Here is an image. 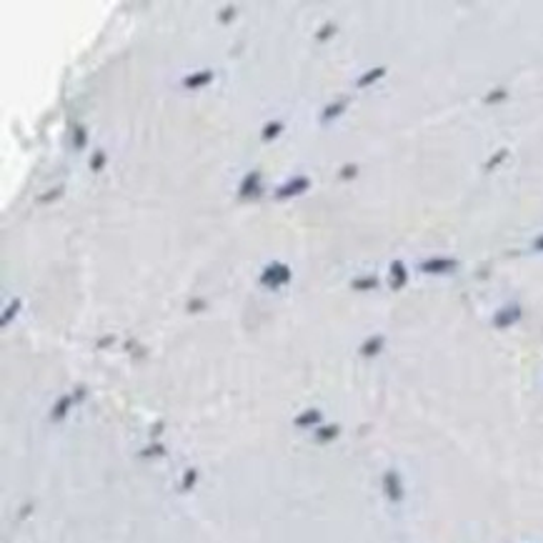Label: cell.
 <instances>
[{
	"label": "cell",
	"instance_id": "cell-1",
	"mask_svg": "<svg viewBox=\"0 0 543 543\" xmlns=\"http://www.w3.org/2000/svg\"><path fill=\"white\" fill-rule=\"evenodd\" d=\"M291 268L286 266V263H271L266 271H263V275H260V283L266 286V288H280V286H286L288 280H291Z\"/></svg>",
	"mask_w": 543,
	"mask_h": 543
},
{
	"label": "cell",
	"instance_id": "cell-2",
	"mask_svg": "<svg viewBox=\"0 0 543 543\" xmlns=\"http://www.w3.org/2000/svg\"><path fill=\"white\" fill-rule=\"evenodd\" d=\"M308 188H310V180L308 178H303V175H298V178H293V180H288L286 185L278 188V198H293V195L306 193Z\"/></svg>",
	"mask_w": 543,
	"mask_h": 543
},
{
	"label": "cell",
	"instance_id": "cell-3",
	"mask_svg": "<svg viewBox=\"0 0 543 543\" xmlns=\"http://www.w3.org/2000/svg\"><path fill=\"white\" fill-rule=\"evenodd\" d=\"M456 260L453 258H430V260H423L421 263V271L423 273H451L456 271Z\"/></svg>",
	"mask_w": 543,
	"mask_h": 543
},
{
	"label": "cell",
	"instance_id": "cell-4",
	"mask_svg": "<svg viewBox=\"0 0 543 543\" xmlns=\"http://www.w3.org/2000/svg\"><path fill=\"white\" fill-rule=\"evenodd\" d=\"M521 318V308L518 306H508V308H501L496 315H493V326L496 328H508L511 323H516Z\"/></svg>",
	"mask_w": 543,
	"mask_h": 543
},
{
	"label": "cell",
	"instance_id": "cell-5",
	"mask_svg": "<svg viewBox=\"0 0 543 543\" xmlns=\"http://www.w3.org/2000/svg\"><path fill=\"white\" fill-rule=\"evenodd\" d=\"M260 191V173L258 171H251V173H246V178H243V183H240V188H238V193L240 195H255Z\"/></svg>",
	"mask_w": 543,
	"mask_h": 543
},
{
	"label": "cell",
	"instance_id": "cell-6",
	"mask_svg": "<svg viewBox=\"0 0 543 543\" xmlns=\"http://www.w3.org/2000/svg\"><path fill=\"white\" fill-rule=\"evenodd\" d=\"M406 280H408L406 266H403L401 260H393V263H390V288L398 291V288L406 286Z\"/></svg>",
	"mask_w": 543,
	"mask_h": 543
},
{
	"label": "cell",
	"instance_id": "cell-7",
	"mask_svg": "<svg viewBox=\"0 0 543 543\" xmlns=\"http://www.w3.org/2000/svg\"><path fill=\"white\" fill-rule=\"evenodd\" d=\"M211 80H213V70H200V73H193V76L185 78L183 85H185V88H203V85H208Z\"/></svg>",
	"mask_w": 543,
	"mask_h": 543
},
{
	"label": "cell",
	"instance_id": "cell-8",
	"mask_svg": "<svg viewBox=\"0 0 543 543\" xmlns=\"http://www.w3.org/2000/svg\"><path fill=\"white\" fill-rule=\"evenodd\" d=\"M386 493H388V498L390 501H398L401 498V483H398V476L393 473V471H388L386 473Z\"/></svg>",
	"mask_w": 543,
	"mask_h": 543
},
{
	"label": "cell",
	"instance_id": "cell-9",
	"mask_svg": "<svg viewBox=\"0 0 543 543\" xmlns=\"http://www.w3.org/2000/svg\"><path fill=\"white\" fill-rule=\"evenodd\" d=\"M381 346H383V335H373V338H368V341L361 346V353H363V355H376V353L381 350Z\"/></svg>",
	"mask_w": 543,
	"mask_h": 543
},
{
	"label": "cell",
	"instance_id": "cell-10",
	"mask_svg": "<svg viewBox=\"0 0 543 543\" xmlns=\"http://www.w3.org/2000/svg\"><path fill=\"white\" fill-rule=\"evenodd\" d=\"M73 403V396H63L58 401V406L53 408V413H50V418L53 421H63V416H65V410H68V406Z\"/></svg>",
	"mask_w": 543,
	"mask_h": 543
},
{
	"label": "cell",
	"instance_id": "cell-11",
	"mask_svg": "<svg viewBox=\"0 0 543 543\" xmlns=\"http://www.w3.org/2000/svg\"><path fill=\"white\" fill-rule=\"evenodd\" d=\"M386 76V68H373V70H368L363 78H358V88H366V85H370V83H376L378 78Z\"/></svg>",
	"mask_w": 543,
	"mask_h": 543
},
{
	"label": "cell",
	"instance_id": "cell-12",
	"mask_svg": "<svg viewBox=\"0 0 543 543\" xmlns=\"http://www.w3.org/2000/svg\"><path fill=\"white\" fill-rule=\"evenodd\" d=\"M318 421H321V413H318V410H306V413H303V416H298V418H295V426H310V423H318Z\"/></svg>",
	"mask_w": 543,
	"mask_h": 543
},
{
	"label": "cell",
	"instance_id": "cell-13",
	"mask_svg": "<svg viewBox=\"0 0 543 543\" xmlns=\"http://www.w3.org/2000/svg\"><path fill=\"white\" fill-rule=\"evenodd\" d=\"M283 130V123L280 120H275V123H268L266 128H263V140H273V138L278 136Z\"/></svg>",
	"mask_w": 543,
	"mask_h": 543
},
{
	"label": "cell",
	"instance_id": "cell-14",
	"mask_svg": "<svg viewBox=\"0 0 543 543\" xmlns=\"http://www.w3.org/2000/svg\"><path fill=\"white\" fill-rule=\"evenodd\" d=\"M378 286V280H376V275H368V278H361V280H353V288L355 291H368V288H376Z\"/></svg>",
	"mask_w": 543,
	"mask_h": 543
},
{
	"label": "cell",
	"instance_id": "cell-15",
	"mask_svg": "<svg viewBox=\"0 0 543 543\" xmlns=\"http://www.w3.org/2000/svg\"><path fill=\"white\" fill-rule=\"evenodd\" d=\"M346 108V100H338L335 105H328L326 110H323V120H330V118H335V116H341V110Z\"/></svg>",
	"mask_w": 543,
	"mask_h": 543
},
{
	"label": "cell",
	"instance_id": "cell-16",
	"mask_svg": "<svg viewBox=\"0 0 543 543\" xmlns=\"http://www.w3.org/2000/svg\"><path fill=\"white\" fill-rule=\"evenodd\" d=\"M18 308H20V298H15V301H13V303L5 308V315H3V326H5V323H8V321H10L15 313H18Z\"/></svg>",
	"mask_w": 543,
	"mask_h": 543
},
{
	"label": "cell",
	"instance_id": "cell-17",
	"mask_svg": "<svg viewBox=\"0 0 543 543\" xmlns=\"http://www.w3.org/2000/svg\"><path fill=\"white\" fill-rule=\"evenodd\" d=\"M335 433H338V428L335 426H326V428L318 430V438H321V441H330V438H335Z\"/></svg>",
	"mask_w": 543,
	"mask_h": 543
},
{
	"label": "cell",
	"instance_id": "cell-18",
	"mask_svg": "<svg viewBox=\"0 0 543 543\" xmlns=\"http://www.w3.org/2000/svg\"><path fill=\"white\" fill-rule=\"evenodd\" d=\"M505 155H508V151H498V153H496L493 158H491V160H488V163H485V171H493V168H496V165L503 160Z\"/></svg>",
	"mask_w": 543,
	"mask_h": 543
},
{
	"label": "cell",
	"instance_id": "cell-19",
	"mask_svg": "<svg viewBox=\"0 0 543 543\" xmlns=\"http://www.w3.org/2000/svg\"><path fill=\"white\" fill-rule=\"evenodd\" d=\"M103 163H105V153H103V151H98L96 158L90 160V168H93V173H98V171L103 168Z\"/></svg>",
	"mask_w": 543,
	"mask_h": 543
},
{
	"label": "cell",
	"instance_id": "cell-20",
	"mask_svg": "<svg viewBox=\"0 0 543 543\" xmlns=\"http://www.w3.org/2000/svg\"><path fill=\"white\" fill-rule=\"evenodd\" d=\"M333 33H335V28H333L330 23H326V25L321 28V33H318V40H328L330 35H333Z\"/></svg>",
	"mask_w": 543,
	"mask_h": 543
},
{
	"label": "cell",
	"instance_id": "cell-21",
	"mask_svg": "<svg viewBox=\"0 0 543 543\" xmlns=\"http://www.w3.org/2000/svg\"><path fill=\"white\" fill-rule=\"evenodd\" d=\"M76 148H85V128H76Z\"/></svg>",
	"mask_w": 543,
	"mask_h": 543
},
{
	"label": "cell",
	"instance_id": "cell-22",
	"mask_svg": "<svg viewBox=\"0 0 543 543\" xmlns=\"http://www.w3.org/2000/svg\"><path fill=\"white\" fill-rule=\"evenodd\" d=\"M503 98H505V90L498 88V90H491V96L485 98V103H496V100H503Z\"/></svg>",
	"mask_w": 543,
	"mask_h": 543
},
{
	"label": "cell",
	"instance_id": "cell-23",
	"mask_svg": "<svg viewBox=\"0 0 543 543\" xmlns=\"http://www.w3.org/2000/svg\"><path fill=\"white\" fill-rule=\"evenodd\" d=\"M60 193H63V188H55V191H50V193H48V195H43V198H40V203H48V200H55V198H58Z\"/></svg>",
	"mask_w": 543,
	"mask_h": 543
},
{
	"label": "cell",
	"instance_id": "cell-24",
	"mask_svg": "<svg viewBox=\"0 0 543 543\" xmlns=\"http://www.w3.org/2000/svg\"><path fill=\"white\" fill-rule=\"evenodd\" d=\"M355 171H358L355 165H343V171H341V175H343V178L348 180V178H353V175H355Z\"/></svg>",
	"mask_w": 543,
	"mask_h": 543
},
{
	"label": "cell",
	"instance_id": "cell-25",
	"mask_svg": "<svg viewBox=\"0 0 543 543\" xmlns=\"http://www.w3.org/2000/svg\"><path fill=\"white\" fill-rule=\"evenodd\" d=\"M233 15H235V10H233V8H226V10H223V15H220V23H231Z\"/></svg>",
	"mask_w": 543,
	"mask_h": 543
},
{
	"label": "cell",
	"instance_id": "cell-26",
	"mask_svg": "<svg viewBox=\"0 0 543 543\" xmlns=\"http://www.w3.org/2000/svg\"><path fill=\"white\" fill-rule=\"evenodd\" d=\"M193 483H195V471H188V473H185V483H183V488H191Z\"/></svg>",
	"mask_w": 543,
	"mask_h": 543
},
{
	"label": "cell",
	"instance_id": "cell-27",
	"mask_svg": "<svg viewBox=\"0 0 543 543\" xmlns=\"http://www.w3.org/2000/svg\"><path fill=\"white\" fill-rule=\"evenodd\" d=\"M203 306H205L203 301H191V303H188V308L191 310H198V308H203Z\"/></svg>",
	"mask_w": 543,
	"mask_h": 543
},
{
	"label": "cell",
	"instance_id": "cell-28",
	"mask_svg": "<svg viewBox=\"0 0 543 543\" xmlns=\"http://www.w3.org/2000/svg\"><path fill=\"white\" fill-rule=\"evenodd\" d=\"M533 248H536V251H543V235H541V238H536V243H533Z\"/></svg>",
	"mask_w": 543,
	"mask_h": 543
}]
</instances>
